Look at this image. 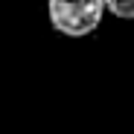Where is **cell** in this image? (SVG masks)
<instances>
[{
  "label": "cell",
  "mask_w": 134,
  "mask_h": 134,
  "mask_svg": "<svg viewBox=\"0 0 134 134\" xmlns=\"http://www.w3.org/2000/svg\"><path fill=\"white\" fill-rule=\"evenodd\" d=\"M105 12V0H47V18L53 29L70 38H85L96 32Z\"/></svg>",
  "instance_id": "cell-1"
},
{
  "label": "cell",
  "mask_w": 134,
  "mask_h": 134,
  "mask_svg": "<svg viewBox=\"0 0 134 134\" xmlns=\"http://www.w3.org/2000/svg\"><path fill=\"white\" fill-rule=\"evenodd\" d=\"M105 6L111 15H117L122 20H134V0H105Z\"/></svg>",
  "instance_id": "cell-2"
}]
</instances>
